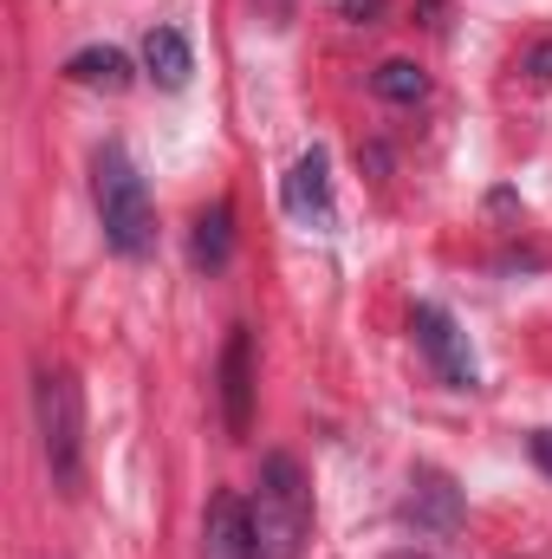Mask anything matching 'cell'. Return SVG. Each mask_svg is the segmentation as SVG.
Returning a JSON list of instances; mask_svg holds the SVG:
<instances>
[{"label": "cell", "mask_w": 552, "mask_h": 559, "mask_svg": "<svg viewBox=\"0 0 552 559\" xmlns=\"http://www.w3.org/2000/svg\"><path fill=\"white\" fill-rule=\"evenodd\" d=\"M248 534H254V559H299L312 534V488L286 449L261 455V481L248 495Z\"/></svg>", "instance_id": "obj_1"}, {"label": "cell", "mask_w": 552, "mask_h": 559, "mask_svg": "<svg viewBox=\"0 0 552 559\" xmlns=\"http://www.w3.org/2000/svg\"><path fill=\"white\" fill-rule=\"evenodd\" d=\"M92 189H98V222H105V248L137 261L156 241V215H149V189H143L137 163L124 143H105L92 163Z\"/></svg>", "instance_id": "obj_2"}, {"label": "cell", "mask_w": 552, "mask_h": 559, "mask_svg": "<svg viewBox=\"0 0 552 559\" xmlns=\"http://www.w3.org/2000/svg\"><path fill=\"white\" fill-rule=\"evenodd\" d=\"M33 417H39V449H46L52 488H59V495H79V475H85L79 384H72L65 371H33Z\"/></svg>", "instance_id": "obj_3"}, {"label": "cell", "mask_w": 552, "mask_h": 559, "mask_svg": "<svg viewBox=\"0 0 552 559\" xmlns=\"http://www.w3.org/2000/svg\"><path fill=\"white\" fill-rule=\"evenodd\" d=\"M410 325H416V345H422V352L435 358L442 384H448V391H475V378H481V371H475L468 332H461V325H455V319H448L442 306H416V319H410Z\"/></svg>", "instance_id": "obj_4"}, {"label": "cell", "mask_w": 552, "mask_h": 559, "mask_svg": "<svg viewBox=\"0 0 552 559\" xmlns=\"http://www.w3.org/2000/svg\"><path fill=\"white\" fill-rule=\"evenodd\" d=\"M221 417H228V436L254 429V338H248V325H235L228 352H221Z\"/></svg>", "instance_id": "obj_5"}, {"label": "cell", "mask_w": 552, "mask_h": 559, "mask_svg": "<svg viewBox=\"0 0 552 559\" xmlns=\"http://www.w3.org/2000/svg\"><path fill=\"white\" fill-rule=\"evenodd\" d=\"M202 559H254V534H248V501L241 495H208L202 514Z\"/></svg>", "instance_id": "obj_6"}, {"label": "cell", "mask_w": 552, "mask_h": 559, "mask_svg": "<svg viewBox=\"0 0 552 559\" xmlns=\"http://www.w3.org/2000/svg\"><path fill=\"white\" fill-rule=\"evenodd\" d=\"M286 215H299V222H332V163H325V150H305L299 163H292V176H286Z\"/></svg>", "instance_id": "obj_7"}, {"label": "cell", "mask_w": 552, "mask_h": 559, "mask_svg": "<svg viewBox=\"0 0 552 559\" xmlns=\"http://www.w3.org/2000/svg\"><path fill=\"white\" fill-rule=\"evenodd\" d=\"M143 66H149V79H156L163 92H182L189 72H195V52H189L182 26H149V33H143Z\"/></svg>", "instance_id": "obj_8"}, {"label": "cell", "mask_w": 552, "mask_h": 559, "mask_svg": "<svg viewBox=\"0 0 552 559\" xmlns=\"http://www.w3.org/2000/svg\"><path fill=\"white\" fill-rule=\"evenodd\" d=\"M65 79L72 85H98V92H124L131 85V59L118 46H85V52L65 59Z\"/></svg>", "instance_id": "obj_9"}, {"label": "cell", "mask_w": 552, "mask_h": 559, "mask_svg": "<svg viewBox=\"0 0 552 559\" xmlns=\"http://www.w3.org/2000/svg\"><path fill=\"white\" fill-rule=\"evenodd\" d=\"M228 248H235V215H228V202H215V209L195 215V261L202 267H221Z\"/></svg>", "instance_id": "obj_10"}, {"label": "cell", "mask_w": 552, "mask_h": 559, "mask_svg": "<svg viewBox=\"0 0 552 559\" xmlns=\"http://www.w3.org/2000/svg\"><path fill=\"white\" fill-rule=\"evenodd\" d=\"M371 92H377V98H391V105H416V98L429 92V79H422V66H416V59H384V66L371 72Z\"/></svg>", "instance_id": "obj_11"}, {"label": "cell", "mask_w": 552, "mask_h": 559, "mask_svg": "<svg viewBox=\"0 0 552 559\" xmlns=\"http://www.w3.org/2000/svg\"><path fill=\"white\" fill-rule=\"evenodd\" d=\"M520 72H527V79H540V85H552V39H540V46H527Z\"/></svg>", "instance_id": "obj_12"}, {"label": "cell", "mask_w": 552, "mask_h": 559, "mask_svg": "<svg viewBox=\"0 0 552 559\" xmlns=\"http://www.w3.org/2000/svg\"><path fill=\"white\" fill-rule=\"evenodd\" d=\"M338 13H345V20H358V26H371V20L384 13V0H338Z\"/></svg>", "instance_id": "obj_13"}, {"label": "cell", "mask_w": 552, "mask_h": 559, "mask_svg": "<svg viewBox=\"0 0 552 559\" xmlns=\"http://www.w3.org/2000/svg\"><path fill=\"white\" fill-rule=\"evenodd\" d=\"M533 462L552 475V429H540V436H533Z\"/></svg>", "instance_id": "obj_14"}]
</instances>
